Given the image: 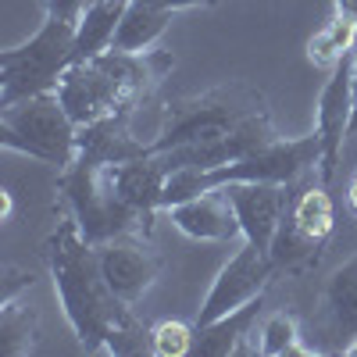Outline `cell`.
<instances>
[{
    "instance_id": "cell-1",
    "label": "cell",
    "mask_w": 357,
    "mask_h": 357,
    "mask_svg": "<svg viewBox=\"0 0 357 357\" xmlns=\"http://www.w3.org/2000/svg\"><path fill=\"white\" fill-rule=\"evenodd\" d=\"M54 293L61 301V311L72 325V333L82 350L89 354H146L151 350V329L132 314V304L111 289L104 279V268L97 257V247L82 240L75 218L57 211V225L43 243Z\"/></svg>"
},
{
    "instance_id": "cell-2",
    "label": "cell",
    "mask_w": 357,
    "mask_h": 357,
    "mask_svg": "<svg viewBox=\"0 0 357 357\" xmlns=\"http://www.w3.org/2000/svg\"><path fill=\"white\" fill-rule=\"evenodd\" d=\"M172 68H175V54L161 47L139 50V54L104 50L89 57V61H75L65 72L61 86H57V97L68 107L72 122L82 129L114 111H136Z\"/></svg>"
},
{
    "instance_id": "cell-3",
    "label": "cell",
    "mask_w": 357,
    "mask_h": 357,
    "mask_svg": "<svg viewBox=\"0 0 357 357\" xmlns=\"http://www.w3.org/2000/svg\"><path fill=\"white\" fill-rule=\"evenodd\" d=\"M321 168V139L318 132L301 136V139H282L275 136L272 143L257 146L254 154L229 161L218 168H178L165 183V200L161 207H172L178 200H190L207 190H222L229 183H282L293 186L304 175H318Z\"/></svg>"
},
{
    "instance_id": "cell-4",
    "label": "cell",
    "mask_w": 357,
    "mask_h": 357,
    "mask_svg": "<svg viewBox=\"0 0 357 357\" xmlns=\"http://www.w3.org/2000/svg\"><path fill=\"white\" fill-rule=\"evenodd\" d=\"M261 118H272L261 89H254L247 82H225V86L207 89V93L168 104L165 122H161L158 136L151 139V154L215 143V139H225L232 132L261 122Z\"/></svg>"
},
{
    "instance_id": "cell-5",
    "label": "cell",
    "mask_w": 357,
    "mask_h": 357,
    "mask_svg": "<svg viewBox=\"0 0 357 357\" xmlns=\"http://www.w3.org/2000/svg\"><path fill=\"white\" fill-rule=\"evenodd\" d=\"M57 193H61V207L75 218L82 240L93 247L118 240V236H151L154 232V218L136 211L114 190L111 165H89V161L75 158L68 168L57 172Z\"/></svg>"
},
{
    "instance_id": "cell-6",
    "label": "cell",
    "mask_w": 357,
    "mask_h": 357,
    "mask_svg": "<svg viewBox=\"0 0 357 357\" xmlns=\"http://www.w3.org/2000/svg\"><path fill=\"white\" fill-rule=\"evenodd\" d=\"M0 146L25 158L54 165L57 172L68 168L79 151V126L72 122L68 107L54 93L22 97L0 107Z\"/></svg>"
},
{
    "instance_id": "cell-7",
    "label": "cell",
    "mask_w": 357,
    "mask_h": 357,
    "mask_svg": "<svg viewBox=\"0 0 357 357\" xmlns=\"http://www.w3.org/2000/svg\"><path fill=\"white\" fill-rule=\"evenodd\" d=\"M72 65H75V25L47 15L33 40L0 54V107L22 97L54 93Z\"/></svg>"
},
{
    "instance_id": "cell-8",
    "label": "cell",
    "mask_w": 357,
    "mask_h": 357,
    "mask_svg": "<svg viewBox=\"0 0 357 357\" xmlns=\"http://www.w3.org/2000/svg\"><path fill=\"white\" fill-rule=\"evenodd\" d=\"M333 229H336L333 193L321 178H314V183H307L296 197H289V207L279 222L272 250H268L275 272L301 275L307 268H314L321 250L333 240Z\"/></svg>"
},
{
    "instance_id": "cell-9",
    "label": "cell",
    "mask_w": 357,
    "mask_h": 357,
    "mask_svg": "<svg viewBox=\"0 0 357 357\" xmlns=\"http://www.w3.org/2000/svg\"><path fill=\"white\" fill-rule=\"evenodd\" d=\"M304 343L321 357L350 354L357 343V254L321 286L314 311L304 318Z\"/></svg>"
},
{
    "instance_id": "cell-10",
    "label": "cell",
    "mask_w": 357,
    "mask_h": 357,
    "mask_svg": "<svg viewBox=\"0 0 357 357\" xmlns=\"http://www.w3.org/2000/svg\"><path fill=\"white\" fill-rule=\"evenodd\" d=\"M272 275H275V264H272V257H268V250H261V247L243 240V247L236 250L222 264V272L215 275V282H211V289H207L193 325L200 329V325H211V321H218V318H225L232 311L247 307L250 301L264 296Z\"/></svg>"
},
{
    "instance_id": "cell-11",
    "label": "cell",
    "mask_w": 357,
    "mask_h": 357,
    "mask_svg": "<svg viewBox=\"0 0 357 357\" xmlns=\"http://www.w3.org/2000/svg\"><path fill=\"white\" fill-rule=\"evenodd\" d=\"M354 93H357V47L347 50L333 65L329 79L321 86V97H318V126H314L321 139L318 178L325 186H333V178L340 172L343 139L350 136V118H354Z\"/></svg>"
},
{
    "instance_id": "cell-12",
    "label": "cell",
    "mask_w": 357,
    "mask_h": 357,
    "mask_svg": "<svg viewBox=\"0 0 357 357\" xmlns=\"http://www.w3.org/2000/svg\"><path fill=\"white\" fill-rule=\"evenodd\" d=\"M104 279L111 282V289L122 296L126 304H136L139 296L154 286V279L161 275V254L146 243V236H118L97 247Z\"/></svg>"
},
{
    "instance_id": "cell-13",
    "label": "cell",
    "mask_w": 357,
    "mask_h": 357,
    "mask_svg": "<svg viewBox=\"0 0 357 357\" xmlns=\"http://www.w3.org/2000/svg\"><path fill=\"white\" fill-rule=\"evenodd\" d=\"M225 197L236 207V218H240L243 229V240L261 247V250H272V240L279 232V222L289 207V193L282 183H229L222 186Z\"/></svg>"
},
{
    "instance_id": "cell-14",
    "label": "cell",
    "mask_w": 357,
    "mask_h": 357,
    "mask_svg": "<svg viewBox=\"0 0 357 357\" xmlns=\"http://www.w3.org/2000/svg\"><path fill=\"white\" fill-rule=\"evenodd\" d=\"M165 211L178 232L190 236V240H200V243H229L236 236H243L236 207L225 197V190L197 193L190 200H178V204L165 207Z\"/></svg>"
},
{
    "instance_id": "cell-15",
    "label": "cell",
    "mask_w": 357,
    "mask_h": 357,
    "mask_svg": "<svg viewBox=\"0 0 357 357\" xmlns=\"http://www.w3.org/2000/svg\"><path fill=\"white\" fill-rule=\"evenodd\" d=\"M129 118H132V111H114L107 118H97V122L82 126L75 158L89 161V165H126V161L146 158L151 154V139H139L129 126Z\"/></svg>"
},
{
    "instance_id": "cell-16",
    "label": "cell",
    "mask_w": 357,
    "mask_h": 357,
    "mask_svg": "<svg viewBox=\"0 0 357 357\" xmlns=\"http://www.w3.org/2000/svg\"><path fill=\"white\" fill-rule=\"evenodd\" d=\"M257 314H261V296L250 301L247 307L232 311L211 325H200L197 329V343H193V354H204V357H243V354H257Z\"/></svg>"
},
{
    "instance_id": "cell-17",
    "label": "cell",
    "mask_w": 357,
    "mask_h": 357,
    "mask_svg": "<svg viewBox=\"0 0 357 357\" xmlns=\"http://www.w3.org/2000/svg\"><path fill=\"white\" fill-rule=\"evenodd\" d=\"M111 178H114V190L122 193V200L132 204L136 211L151 215V218L161 211L165 183H168V168L161 165V158L146 154L126 165H111Z\"/></svg>"
},
{
    "instance_id": "cell-18",
    "label": "cell",
    "mask_w": 357,
    "mask_h": 357,
    "mask_svg": "<svg viewBox=\"0 0 357 357\" xmlns=\"http://www.w3.org/2000/svg\"><path fill=\"white\" fill-rule=\"evenodd\" d=\"M129 4L132 0H93L86 8V15L75 25V61H89V57L111 50L118 22H122Z\"/></svg>"
},
{
    "instance_id": "cell-19",
    "label": "cell",
    "mask_w": 357,
    "mask_h": 357,
    "mask_svg": "<svg viewBox=\"0 0 357 357\" xmlns=\"http://www.w3.org/2000/svg\"><path fill=\"white\" fill-rule=\"evenodd\" d=\"M175 11H165L158 4H146V0H132L126 8L122 22H118V33L111 50H126V54H139V50H151L158 47V40L165 36V29L172 25Z\"/></svg>"
},
{
    "instance_id": "cell-20",
    "label": "cell",
    "mask_w": 357,
    "mask_h": 357,
    "mask_svg": "<svg viewBox=\"0 0 357 357\" xmlns=\"http://www.w3.org/2000/svg\"><path fill=\"white\" fill-rule=\"evenodd\" d=\"M257 354L264 357H314L311 347L304 343V325L296 314L275 311L261 321L257 333Z\"/></svg>"
},
{
    "instance_id": "cell-21",
    "label": "cell",
    "mask_w": 357,
    "mask_h": 357,
    "mask_svg": "<svg viewBox=\"0 0 357 357\" xmlns=\"http://www.w3.org/2000/svg\"><path fill=\"white\" fill-rule=\"evenodd\" d=\"M36 336H40V314L29 304H0V354L8 357H22L36 350Z\"/></svg>"
},
{
    "instance_id": "cell-22",
    "label": "cell",
    "mask_w": 357,
    "mask_h": 357,
    "mask_svg": "<svg viewBox=\"0 0 357 357\" xmlns=\"http://www.w3.org/2000/svg\"><path fill=\"white\" fill-rule=\"evenodd\" d=\"M357 47V22L333 15V22H325L318 33L307 40V61L318 68H333L347 50Z\"/></svg>"
},
{
    "instance_id": "cell-23",
    "label": "cell",
    "mask_w": 357,
    "mask_h": 357,
    "mask_svg": "<svg viewBox=\"0 0 357 357\" xmlns=\"http://www.w3.org/2000/svg\"><path fill=\"white\" fill-rule=\"evenodd\" d=\"M197 343V325H186L178 318H165L151 329V354L158 357H186Z\"/></svg>"
},
{
    "instance_id": "cell-24",
    "label": "cell",
    "mask_w": 357,
    "mask_h": 357,
    "mask_svg": "<svg viewBox=\"0 0 357 357\" xmlns=\"http://www.w3.org/2000/svg\"><path fill=\"white\" fill-rule=\"evenodd\" d=\"M33 282H36L33 272H22V268H15V264H4V296H0V304L18 301V293L33 289Z\"/></svg>"
},
{
    "instance_id": "cell-25",
    "label": "cell",
    "mask_w": 357,
    "mask_h": 357,
    "mask_svg": "<svg viewBox=\"0 0 357 357\" xmlns=\"http://www.w3.org/2000/svg\"><path fill=\"white\" fill-rule=\"evenodd\" d=\"M89 4H93V0H43L50 18H61V22H72V25H79V18L86 15Z\"/></svg>"
},
{
    "instance_id": "cell-26",
    "label": "cell",
    "mask_w": 357,
    "mask_h": 357,
    "mask_svg": "<svg viewBox=\"0 0 357 357\" xmlns=\"http://www.w3.org/2000/svg\"><path fill=\"white\" fill-rule=\"evenodd\" d=\"M146 4H158L165 11H183V8H211L218 0H146Z\"/></svg>"
},
{
    "instance_id": "cell-27",
    "label": "cell",
    "mask_w": 357,
    "mask_h": 357,
    "mask_svg": "<svg viewBox=\"0 0 357 357\" xmlns=\"http://www.w3.org/2000/svg\"><path fill=\"white\" fill-rule=\"evenodd\" d=\"M333 11H336L340 18L357 22V0H333Z\"/></svg>"
},
{
    "instance_id": "cell-28",
    "label": "cell",
    "mask_w": 357,
    "mask_h": 357,
    "mask_svg": "<svg viewBox=\"0 0 357 357\" xmlns=\"http://www.w3.org/2000/svg\"><path fill=\"white\" fill-rule=\"evenodd\" d=\"M0 207H4V222L15 218V200H11V190H0Z\"/></svg>"
},
{
    "instance_id": "cell-29",
    "label": "cell",
    "mask_w": 357,
    "mask_h": 357,
    "mask_svg": "<svg viewBox=\"0 0 357 357\" xmlns=\"http://www.w3.org/2000/svg\"><path fill=\"white\" fill-rule=\"evenodd\" d=\"M347 197H350V207H354V211H357V175L350 178V193H347Z\"/></svg>"
},
{
    "instance_id": "cell-30",
    "label": "cell",
    "mask_w": 357,
    "mask_h": 357,
    "mask_svg": "<svg viewBox=\"0 0 357 357\" xmlns=\"http://www.w3.org/2000/svg\"><path fill=\"white\" fill-rule=\"evenodd\" d=\"M350 136H357V93H354V118H350Z\"/></svg>"
},
{
    "instance_id": "cell-31",
    "label": "cell",
    "mask_w": 357,
    "mask_h": 357,
    "mask_svg": "<svg viewBox=\"0 0 357 357\" xmlns=\"http://www.w3.org/2000/svg\"><path fill=\"white\" fill-rule=\"evenodd\" d=\"M350 357H357V343H354V347H350Z\"/></svg>"
}]
</instances>
